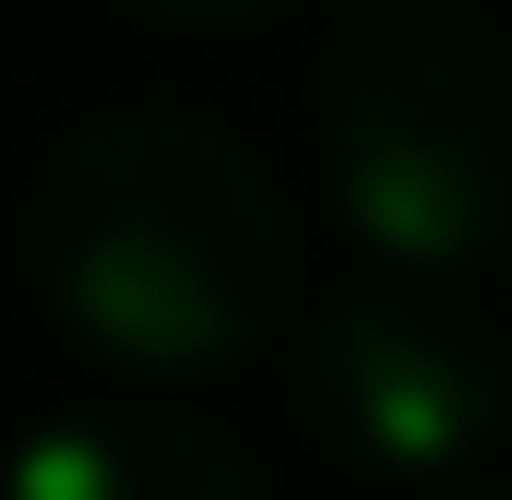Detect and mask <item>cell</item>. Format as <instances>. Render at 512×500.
<instances>
[{
	"label": "cell",
	"instance_id": "1",
	"mask_svg": "<svg viewBox=\"0 0 512 500\" xmlns=\"http://www.w3.org/2000/svg\"><path fill=\"white\" fill-rule=\"evenodd\" d=\"M24 262L60 334L143 381L251 370L298 298V239L274 179L215 120L179 108H108L72 131L36 179Z\"/></svg>",
	"mask_w": 512,
	"mask_h": 500
},
{
	"label": "cell",
	"instance_id": "2",
	"mask_svg": "<svg viewBox=\"0 0 512 500\" xmlns=\"http://www.w3.org/2000/svg\"><path fill=\"white\" fill-rule=\"evenodd\" d=\"M322 167L358 250L465 274L512 227V48L453 12H358L322 60Z\"/></svg>",
	"mask_w": 512,
	"mask_h": 500
},
{
	"label": "cell",
	"instance_id": "3",
	"mask_svg": "<svg viewBox=\"0 0 512 500\" xmlns=\"http://www.w3.org/2000/svg\"><path fill=\"white\" fill-rule=\"evenodd\" d=\"M286 405L322 441V465H346V477H453L501 429V358L441 298L358 286L298 334Z\"/></svg>",
	"mask_w": 512,
	"mask_h": 500
},
{
	"label": "cell",
	"instance_id": "4",
	"mask_svg": "<svg viewBox=\"0 0 512 500\" xmlns=\"http://www.w3.org/2000/svg\"><path fill=\"white\" fill-rule=\"evenodd\" d=\"M12 500H262V477L167 405H96V417H48L12 465Z\"/></svg>",
	"mask_w": 512,
	"mask_h": 500
},
{
	"label": "cell",
	"instance_id": "5",
	"mask_svg": "<svg viewBox=\"0 0 512 500\" xmlns=\"http://www.w3.org/2000/svg\"><path fill=\"white\" fill-rule=\"evenodd\" d=\"M131 12H155V24H262L286 0H131Z\"/></svg>",
	"mask_w": 512,
	"mask_h": 500
},
{
	"label": "cell",
	"instance_id": "6",
	"mask_svg": "<svg viewBox=\"0 0 512 500\" xmlns=\"http://www.w3.org/2000/svg\"><path fill=\"white\" fill-rule=\"evenodd\" d=\"M441 500H512V489H441Z\"/></svg>",
	"mask_w": 512,
	"mask_h": 500
}]
</instances>
